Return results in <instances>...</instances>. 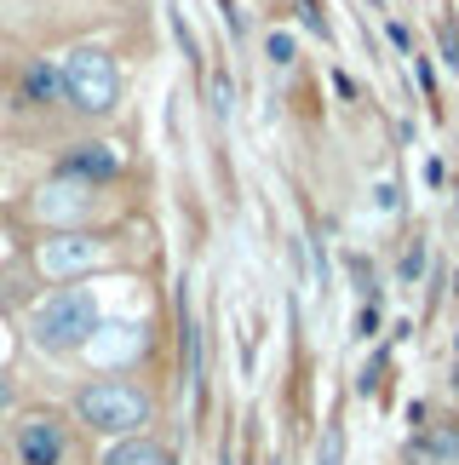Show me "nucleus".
<instances>
[{"label": "nucleus", "instance_id": "423d86ee", "mask_svg": "<svg viewBox=\"0 0 459 465\" xmlns=\"http://www.w3.org/2000/svg\"><path fill=\"white\" fill-rule=\"evenodd\" d=\"M63 178H75V184H103V178H115L121 173V155L110 144H75L63 155Z\"/></svg>", "mask_w": 459, "mask_h": 465}, {"label": "nucleus", "instance_id": "dca6fc26", "mask_svg": "<svg viewBox=\"0 0 459 465\" xmlns=\"http://www.w3.org/2000/svg\"><path fill=\"white\" fill-rule=\"evenodd\" d=\"M213 110H219V115H230V81H224V75L213 81Z\"/></svg>", "mask_w": 459, "mask_h": 465}, {"label": "nucleus", "instance_id": "9d476101", "mask_svg": "<svg viewBox=\"0 0 459 465\" xmlns=\"http://www.w3.org/2000/svg\"><path fill=\"white\" fill-rule=\"evenodd\" d=\"M103 465H172L155 442H121V449L103 454Z\"/></svg>", "mask_w": 459, "mask_h": 465}, {"label": "nucleus", "instance_id": "7ed1b4c3", "mask_svg": "<svg viewBox=\"0 0 459 465\" xmlns=\"http://www.w3.org/2000/svg\"><path fill=\"white\" fill-rule=\"evenodd\" d=\"M63 98L86 115H110L115 98H121V75H115V58L98 46H81L63 58Z\"/></svg>", "mask_w": 459, "mask_h": 465}, {"label": "nucleus", "instance_id": "6ab92c4d", "mask_svg": "<svg viewBox=\"0 0 459 465\" xmlns=\"http://www.w3.org/2000/svg\"><path fill=\"white\" fill-rule=\"evenodd\" d=\"M0 247H6V236H0Z\"/></svg>", "mask_w": 459, "mask_h": 465}, {"label": "nucleus", "instance_id": "a211bd4d", "mask_svg": "<svg viewBox=\"0 0 459 465\" xmlns=\"http://www.w3.org/2000/svg\"><path fill=\"white\" fill-rule=\"evenodd\" d=\"M0 351H6V339H0Z\"/></svg>", "mask_w": 459, "mask_h": 465}, {"label": "nucleus", "instance_id": "0eeeda50", "mask_svg": "<svg viewBox=\"0 0 459 465\" xmlns=\"http://www.w3.org/2000/svg\"><path fill=\"white\" fill-rule=\"evenodd\" d=\"M34 207H41L46 219H69V213H81V207H86V195H81L75 178H58V184H46V190H41V202H34Z\"/></svg>", "mask_w": 459, "mask_h": 465}, {"label": "nucleus", "instance_id": "ddd939ff", "mask_svg": "<svg viewBox=\"0 0 459 465\" xmlns=\"http://www.w3.org/2000/svg\"><path fill=\"white\" fill-rule=\"evenodd\" d=\"M270 64H293V35H270Z\"/></svg>", "mask_w": 459, "mask_h": 465}, {"label": "nucleus", "instance_id": "2eb2a0df", "mask_svg": "<svg viewBox=\"0 0 459 465\" xmlns=\"http://www.w3.org/2000/svg\"><path fill=\"white\" fill-rule=\"evenodd\" d=\"M305 24H310L316 35H327V17H322V0H305Z\"/></svg>", "mask_w": 459, "mask_h": 465}, {"label": "nucleus", "instance_id": "20e7f679", "mask_svg": "<svg viewBox=\"0 0 459 465\" xmlns=\"http://www.w3.org/2000/svg\"><path fill=\"white\" fill-rule=\"evenodd\" d=\"M63 449H69L63 420H52V414H29L24 425H17V460H24V465H58Z\"/></svg>", "mask_w": 459, "mask_h": 465}, {"label": "nucleus", "instance_id": "f3484780", "mask_svg": "<svg viewBox=\"0 0 459 465\" xmlns=\"http://www.w3.org/2000/svg\"><path fill=\"white\" fill-rule=\"evenodd\" d=\"M12 402V380H6V373H0V408H6Z\"/></svg>", "mask_w": 459, "mask_h": 465}, {"label": "nucleus", "instance_id": "f257e3e1", "mask_svg": "<svg viewBox=\"0 0 459 465\" xmlns=\"http://www.w3.org/2000/svg\"><path fill=\"white\" fill-rule=\"evenodd\" d=\"M29 333H34V345L41 351H81V345H93V333H98V299L93 288H58L52 299H41L29 316Z\"/></svg>", "mask_w": 459, "mask_h": 465}, {"label": "nucleus", "instance_id": "9b49d317", "mask_svg": "<svg viewBox=\"0 0 459 465\" xmlns=\"http://www.w3.org/2000/svg\"><path fill=\"white\" fill-rule=\"evenodd\" d=\"M425 449L436 454V465H443V460H459V431H454L448 420H443V425H431V442H425Z\"/></svg>", "mask_w": 459, "mask_h": 465}, {"label": "nucleus", "instance_id": "f03ea898", "mask_svg": "<svg viewBox=\"0 0 459 465\" xmlns=\"http://www.w3.org/2000/svg\"><path fill=\"white\" fill-rule=\"evenodd\" d=\"M75 414L103 437H132L138 425L150 420V402H144V391L127 385V380H93L75 397Z\"/></svg>", "mask_w": 459, "mask_h": 465}, {"label": "nucleus", "instance_id": "1a4fd4ad", "mask_svg": "<svg viewBox=\"0 0 459 465\" xmlns=\"http://www.w3.org/2000/svg\"><path fill=\"white\" fill-rule=\"evenodd\" d=\"M103 333H110V339H93V345H86L98 362H115V356H132L138 351V328H103Z\"/></svg>", "mask_w": 459, "mask_h": 465}, {"label": "nucleus", "instance_id": "6e6552de", "mask_svg": "<svg viewBox=\"0 0 459 465\" xmlns=\"http://www.w3.org/2000/svg\"><path fill=\"white\" fill-rule=\"evenodd\" d=\"M63 93V69H52V64H29V75H24V98L29 104H58Z\"/></svg>", "mask_w": 459, "mask_h": 465}, {"label": "nucleus", "instance_id": "f8f14e48", "mask_svg": "<svg viewBox=\"0 0 459 465\" xmlns=\"http://www.w3.org/2000/svg\"><path fill=\"white\" fill-rule=\"evenodd\" d=\"M316 465H345V431H339V425H327V431H322V449H316Z\"/></svg>", "mask_w": 459, "mask_h": 465}, {"label": "nucleus", "instance_id": "4468645a", "mask_svg": "<svg viewBox=\"0 0 459 465\" xmlns=\"http://www.w3.org/2000/svg\"><path fill=\"white\" fill-rule=\"evenodd\" d=\"M419 264H425V247H408V259H402V282H414Z\"/></svg>", "mask_w": 459, "mask_h": 465}, {"label": "nucleus", "instance_id": "39448f33", "mask_svg": "<svg viewBox=\"0 0 459 465\" xmlns=\"http://www.w3.org/2000/svg\"><path fill=\"white\" fill-rule=\"evenodd\" d=\"M98 259H103V247L93 236H52L41 247V271L46 276H81V271H93Z\"/></svg>", "mask_w": 459, "mask_h": 465}]
</instances>
